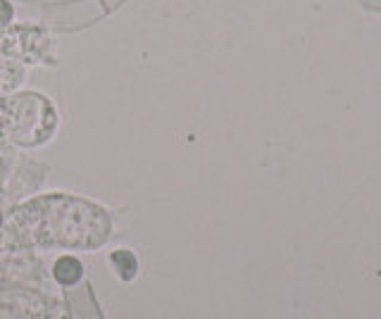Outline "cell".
Segmentation results:
<instances>
[{"label":"cell","instance_id":"3","mask_svg":"<svg viewBox=\"0 0 381 319\" xmlns=\"http://www.w3.org/2000/svg\"><path fill=\"white\" fill-rule=\"evenodd\" d=\"M13 19V5L8 0H0V26H5Z\"/></svg>","mask_w":381,"mask_h":319},{"label":"cell","instance_id":"1","mask_svg":"<svg viewBox=\"0 0 381 319\" xmlns=\"http://www.w3.org/2000/svg\"><path fill=\"white\" fill-rule=\"evenodd\" d=\"M55 279H58L60 284H65V286H70V284H76L81 279V262L74 260V257H60L58 262H55Z\"/></svg>","mask_w":381,"mask_h":319},{"label":"cell","instance_id":"2","mask_svg":"<svg viewBox=\"0 0 381 319\" xmlns=\"http://www.w3.org/2000/svg\"><path fill=\"white\" fill-rule=\"evenodd\" d=\"M112 265H115V270H120L122 279H131L133 274H136V257L129 253V250L112 253Z\"/></svg>","mask_w":381,"mask_h":319},{"label":"cell","instance_id":"4","mask_svg":"<svg viewBox=\"0 0 381 319\" xmlns=\"http://www.w3.org/2000/svg\"><path fill=\"white\" fill-rule=\"evenodd\" d=\"M0 224H3V217H0Z\"/></svg>","mask_w":381,"mask_h":319}]
</instances>
